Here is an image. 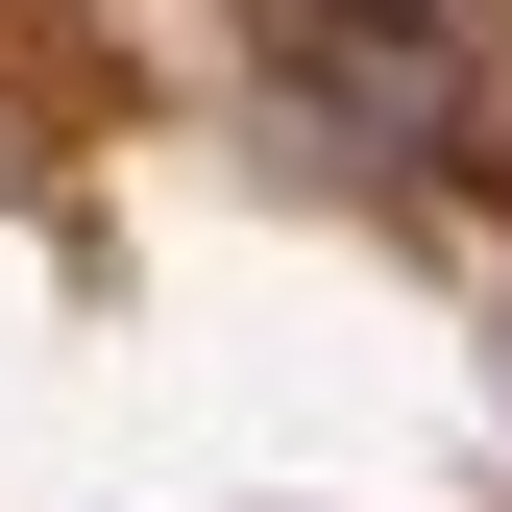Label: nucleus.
Returning <instances> with one entry per match:
<instances>
[{
	"instance_id": "f257e3e1",
	"label": "nucleus",
	"mask_w": 512,
	"mask_h": 512,
	"mask_svg": "<svg viewBox=\"0 0 512 512\" xmlns=\"http://www.w3.org/2000/svg\"><path fill=\"white\" fill-rule=\"evenodd\" d=\"M269 74L317 147H391V171H512V49L464 0H269Z\"/></svg>"
}]
</instances>
